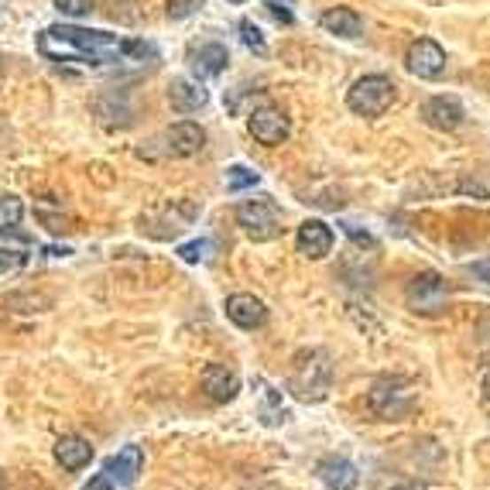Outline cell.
<instances>
[{
	"label": "cell",
	"instance_id": "1f68e13d",
	"mask_svg": "<svg viewBox=\"0 0 490 490\" xmlns=\"http://www.w3.org/2000/svg\"><path fill=\"white\" fill-rule=\"evenodd\" d=\"M0 487H4V473H0Z\"/></svg>",
	"mask_w": 490,
	"mask_h": 490
},
{
	"label": "cell",
	"instance_id": "5b68a950",
	"mask_svg": "<svg viewBox=\"0 0 490 490\" xmlns=\"http://www.w3.org/2000/svg\"><path fill=\"white\" fill-rule=\"evenodd\" d=\"M391 104H394V82L387 76H363L346 93V106L361 117H381Z\"/></svg>",
	"mask_w": 490,
	"mask_h": 490
},
{
	"label": "cell",
	"instance_id": "8992f818",
	"mask_svg": "<svg viewBox=\"0 0 490 490\" xmlns=\"http://www.w3.org/2000/svg\"><path fill=\"white\" fill-rule=\"evenodd\" d=\"M367 401H370V408L381 415V418H401V415L412 412L415 391L412 385H405L398 377H385V381H377V385L370 387Z\"/></svg>",
	"mask_w": 490,
	"mask_h": 490
},
{
	"label": "cell",
	"instance_id": "d6986e66",
	"mask_svg": "<svg viewBox=\"0 0 490 490\" xmlns=\"http://www.w3.org/2000/svg\"><path fill=\"white\" fill-rule=\"evenodd\" d=\"M319 25L326 27L330 35H339V38H361L363 31L361 14L354 7H330V11H323Z\"/></svg>",
	"mask_w": 490,
	"mask_h": 490
},
{
	"label": "cell",
	"instance_id": "30bf717a",
	"mask_svg": "<svg viewBox=\"0 0 490 490\" xmlns=\"http://www.w3.org/2000/svg\"><path fill=\"white\" fill-rule=\"evenodd\" d=\"M203 144H206V130L199 128V124H192V121H179V124H172V128L165 130V152L172 158L199 155Z\"/></svg>",
	"mask_w": 490,
	"mask_h": 490
},
{
	"label": "cell",
	"instance_id": "d6a6232c",
	"mask_svg": "<svg viewBox=\"0 0 490 490\" xmlns=\"http://www.w3.org/2000/svg\"><path fill=\"white\" fill-rule=\"evenodd\" d=\"M230 4H244V0H230Z\"/></svg>",
	"mask_w": 490,
	"mask_h": 490
},
{
	"label": "cell",
	"instance_id": "4dcf8cb0",
	"mask_svg": "<svg viewBox=\"0 0 490 490\" xmlns=\"http://www.w3.org/2000/svg\"><path fill=\"white\" fill-rule=\"evenodd\" d=\"M394 490H418V487H394Z\"/></svg>",
	"mask_w": 490,
	"mask_h": 490
},
{
	"label": "cell",
	"instance_id": "836d02e7",
	"mask_svg": "<svg viewBox=\"0 0 490 490\" xmlns=\"http://www.w3.org/2000/svg\"><path fill=\"white\" fill-rule=\"evenodd\" d=\"M0 76H4V66H0Z\"/></svg>",
	"mask_w": 490,
	"mask_h": 490
},
{
	"label": "cell",
	"instance_id": "ffe728a7",
	"mask_svg": "<svg viewBox=\"0 0 490 490\" xmlns=\"http://www.w3.org/2000/svg\"><path fill=\"white\" fill-rule=\"evenodd\" d=\"M21 216H25V203L18 196H11V192H0V233H18L21 240H27L25 233L18 230Z\"/></svg>",
	"mask_w": 490,
	"mask_h": 490
},
{
	"label": "cell",
	"instance_id": "7c38bea8",
	"mask_svg": "<svg viewBox=\"0 0 490 490\" xmlns=\"http://www.w3.org/2000/svg\"><path fill=\"white\" fill-rule=\"evenodd\" d=\"M295 247H299V254H302V258L323 261L330 251H333V230H330L323 220H306V223L299 227Z\"/></svg>",
	"mask_w": 490,
	"mask_h": 490
},
{
	"label": "cell",
	"instance_id": "277c9868",
	"mask_svg": "<svg viewBox=\"0 0 490 490\" xmlns=\"http://www.w3.org/2000/svg\"><path fill=\"white\" fill-rule=\"evenodd\" d=\"M141 470H144V453H141V446H124L117 456H110L104 466H100V473L86 484L82 490H117V487H130L137 477H141Z\"/></svg>",
	"mask_w": 490,
	"mask_h": 490
},
{
	"label": "cell",
	"instance_id": "7402d4cb",
	"mask_svg": "<svg viewBox=\"0 0 490 490\" xmlns=\"http://www.w3.org/2000/svg\"><path fill=\"white\" fill-rule=\"evenodd\" d=\"M240 42L251 49V52L264 55L268 52V42H264V35H261V27L254 21H240Z\"/></svg>",
	"mask_w": 490,
	"mask_h": 490
},
{
	"label": "cell",
	"instance_id": "7a4b0ae2",
	"mask_svg": "<svg viewBox=\"0 0 490 490\" xmlns=\"http://www.w3.org/2000/svg\"><path fill=\"white\" fill-rule=\"evenodd\" d=\"M288 387L299 401H323L333 387V363L323 350H302L292 363Z\"/></svg>",
	"mask_w": 490,
	"mask_h": 490
},
{
	"label": "cell",
	"instance_id": "3957f363",
	"mask_svg": "<svg viewBox=\"0 0 490 490\" xmlns=\"http://www.w3.org/2000/svg\"><path fill=\"white\" fill-rule=\"evenodd\" d=\"M237 223L251 240H275L282 233V209L271 196L244 199L237 206Z\"/></svg>",
	"mask_w": 490,
	"mask_h": 490
},
{
	"label": "cell",
	"instance_id": "83f0119b",
	"mask_svg": "<svg viewBox=\"0 0 490 490\" xmlns=\"http://www.w3.org/2000/svg\"><path fill=\"white\" fill-rule=\"evenodd\" d=\"M288 4H292V0H268V11H271L282 25H292V21H295V14L288 11Z\"/></svg>",
	"mask_w": 490,
	"mask_h": 490
},
{
	"label": "cell",
	"instance_id": "2e32d148",
	"mask_svg": "<svg viewBox=\"0 0 490 490\" xmlns=\"http://www.w3.org/2000/svg\"><path fill=\"white\" fill-rule=\"evenodd\" d=\"M168 100H172V106H175L179 113H196V110H203V106L209 104V93L203 89L199 79H172Z\"/></svg>",
	"mask_w": 490,
	"mask_h": 490
},
{
	"label": "cell",
	"instance_id": "cb8c5ba5",
	"mask_svg": "<svg viewBox=\"0 0 490 490\" xmlns=\"http://www.w3.org/2000/svg\"><path fill=\"white\" fill-rule=\"evenodd\" d=\"M25 264H27L25 251H11V247H0V278H4V275H14V271H21Z\"/></svg>",
	"mask_w": 490,
	"mask_h": 490
},
{
	"label": "cell",
	"instance_id": "9c48e42d",
	"mask_svg": "<svg viewBox=\"0 0 490 490\" xmlns=\"http://www.w3.org/2000/svg\"><path fill=\"white\" fill-rule=\"evenodd\" d=\"M247 130L254 134V141L268 144V148H278L288 141V117L278 106H261L247 117Z\"/></svg>",
	"mask_w": 490,
	"mask_h": 490
},
{
	"label": "cell",
	"instance_id": "4316f807",
	"mask_svg": "<svg viewBox=\"0 0 490 490\" xmlns=\"http://www.w3.org/2000/svg\"><path fill=\"white\" fill-rule=\"evenodd\" d=\"M343 230H346V237H350L357 247H367V251H374V247H377V240H374L367 230H361L357 223H343Z\"/></svg>",
	"mask_w": 490,
	"mask_h": 490
},
{
	"label": "cell",
	"instance_id": "8fae6325",
	"mask_svg": "<svg viewBox=\"0 0 490 490\" xmlns=\"http://www.w3.org/2000/svg\"><path fill=\"white\" fill-rule=\"evenodd\" d=\"M227 319L240 330H261L268 323V306L247 292H237L227 299Z\"/></svg>",
	"mask_w": 490,
	"mask_h": 490
},
{
	"label": "cell",
	"instance_id": "f1b7e54d",
	"mask_svg": "<svg viewBox=\"0 0 490 490\" xmlns=\"http://www.w3.org/2000/svg\"><path fill=\"white\" fill-rule=\"evenodd\" d=\"M473 275H477L480 282L490 284V261H477V264H473Z\"/></svg>",
	"mask_w": 490,
	"mask_h": 490
},
{
	"label": "cell",
	"instance_id": "d4e9b609",
	"mask_svg": "<svg viewBox=\"0 0 490 490\" xmlns=\"http://www.w3.org/2000/svg\"><path fill=\"white\" fill-rule=\"evenodd\" d=\"M179 258L185 261V264H199V261H206L209 258V240H192V244H182Z\"/></svg>",
	"mask_w": 490,
	"mask_h": 490
},
{
	"label": "cell",
	"instance_id": "ac0fdd59",
	"mask_svg": "<svg viewBox=\"0 0 490 490\" xmlns=\"http://www.w3.org/2000/svg\"><path fill=\"white\" fill-rule=\"evenodd\" d=\"M55 460L62 463V470L76 473V470H82L93 460V446H89V439L82 436H62L55 442Z\"/></svg>",
	"mask_w": 490,
	"mask_h": 490
},
{
	"label": "cell",
	"instance_id": "603a6c76",
	"mask_svg": "<svg viewBox=\"0 0 490 490\" xmlns=\"http://www.w3.org/2000/svg\"><path fill=\"white\" fill-rule=\"evenodd\" d=\"M55 11L66 18H89L93 14V0H55Z\"/></svg>",
	"mask_w": 490,
	"mask_h": 490
},
{
	"label": "cell",
	"instance_id": "6da1fadb",
	"mask_svg": "<svg viewBox=\"0 0 490 490\" xmlns=\"http://www.w3.org/2000/svg\"><path fill=\"white\" fill-rule=\"evenodd\" d=\"M38 52L52 62L76 58L82 66H110L124 58H158L155 45L148 42H128L110 31H89L76 25H52L38 35Z\"/></svg>",
	"mask_w": 490,
	"mask_h": 490
},
{
	"label": "cell",
	"instance_id": "52a82bcc",
	"mask_svg": "<svg viewBox=\"0 0 490 490\" xmlns=\"http://www.w3.org/2000/svg\"><path fill=\"white\" fill-rule=\"evenodd\" d=\"M405 299H408L412 312H422V315H436V312L446 309L449 288H446V282L439 278L436 271H422V275H415L412 282H408V288H405Z\"/></svg>",
	"mask_w": 490,
	"mask_h": 490
},
{
	"label": "cell",
	"instance_id": "484cf974",
	"mask_svg": "<svg viewBox=\"0 0 490 490\" xmlns=\"http://www.w3.org/2000/svg\"><path fill=\"white\" fill-rule=\"evenodd\" d=\"M199 7H203V0H168V18H172V21L192 18Z\"/></svg>",
	"mask_w": 490,
	"mask_h": 490
},
{
	"label": "cell",
	"instance_id": "f546056e",
	"mask_svg": "<svg viewBox=\"0 0 490 490\" xmlns=\"http://www.w3.org/2000/svg\"><path fill=\"white\" fill-rule=\"evenodd\" d=\"M484 398H487V401H490V374H487V377H484Z\"/></svg>",
	"mask_w": 490,
	"mask_h": 490
},
{
	"label": "cell",
	"instance_id": "44dd1931",
	"mask_svg": "<svg viewBox=\"0 0 490 490\" xmlns=\"http://www.w3.org/2000/svg\"><path fill=\"white\" fill-rule=\"evenodd\" d=\"M261 175L254 168H247V165H230L227 168V189L230 192H244V189H251V185H258Z\"/></svg>",
	"mask_w": 490,
	"mask_h": 490
},
{
	"label": "cell",
	"instance_id": "9a60e30c",
	"mask_svg": "<svg viewBox=\"0 0 490 490\" xmlns=\"http://www.w3.org/2000/svg\"><path fill=\"white\" fill-rule=\"evenodd\" d=\"M203 391H206L213 401L227 405V401L237 398V391H240V377L233 374L230 367H223V363H209L206 370H203Z\"/></svg>",
	"mask_w": 490,
	"mask_h": 490
},
{
	"label": "cell",
	"instance_id": "e0dca14e",
	"mask_svg": "<svg viewBox=\"0 0 490 490\" xmlns=\"http://www.w3.org/2000/svg\"><path fill=\"white\" fill-rule=\"evenodd\" d=\"M319 480L330 490H354L361 484V473H357V466L350 463V460L330 456V460L319 463Z\"/></svg>",
	"mask_w": 490,
	"mask_h": 490
},
{
	"label": "cell",
	"instance_id": "4fadbf2b",
	"mask_svg": "<svg viewBox=\"0 0 490 490\" xmlns=\"http://www.w3.org/2000/svg\"><path fill=\"white\" fill-rule=\"evenodd\" d=\"M422 117H425L429 128L456 130L466 121V110L456 97H432V100H425V106H422Z\"/></svg>",
	"mask_w": 490,
	"mask_h": 490
},
{
	"label": "cell",
	"instance_id": "5bb4252c",
	"mask_svg": "<svg viewBox=\"0 0 490 490\" xmlns=\"http://www.w3.org/2000/svg\"><path fill=\"white\" fill-rule=\"evenodd\" d=\"M227 66H230V52L220 42H206V45H199V49L189 52V69L199 79L220 76V73H227Z\"/></svg>",
	"mask_w": 490,
	"mask_h": 490
},
{
	"label": "cell",
	"instance_id": "ba28073f",
	"mask_svg": "<svg viewBox=\"0 0 490 490\" xmlns=\"http://www.w3.org/2000/svg\"><path fill=\"white\" fill-rule=\"evenodd\" d=\"M405 66L418 79H439L446 73V52H442V45L432 42V38H418V42L408 45Z\"/></svg>",
	"mask_w": 490,
	"mask_h": 490
}]
</instances>
